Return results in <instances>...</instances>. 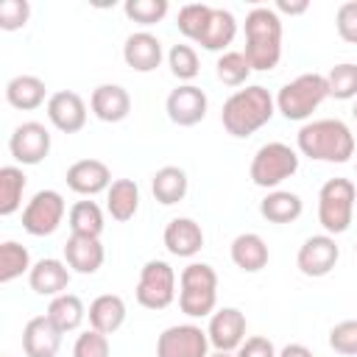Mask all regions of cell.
I'll return each instance as SVG.
<instances>
[{"mask_svg": "<svg viewBox=\"0 0 357 357\" xmlns=\"http://www.w3.org/2000/svg\"><path fill=\"white\" fill-rule=\"evenodd\" d=\"M296 145L304 156L315 162H349L354 156V134L351 128L337 117H324L304 123L296 134Z\"/></svg>", "mask_w": 357, "mask_h": 357, "instance_id": "cell-1", "label": "cell"}, {"mask_svg": "<svg viewBox=\"0 0 357 357\" xmlns=\"http://www.w3.org/2000/svg\"><path fill=\"white\" fill-rule=\"evenodd\" d=\"M273 112H276L273 95L265 86L251 84V86L229 95V100L223 103V112H220V123L231 137L243 139V137H251L254 131H259L265 123H271Z\"/></svg>", "mask_w": 357, "mask_h": 357, "instance_id": "cell-2", "label": "cell"}, {"mask_svg": "<svg viewBox=\"0 0 357 357\" xmlns=\"http://www.w3.org/2000/svg\"><path fill=\"white\" fill-rule=\"evenodd\" d=\"M251 70H273L282 59V17L276 8L257 6L245 14V50Z\"/></svg>", "mask_w": 357, "mask_h": 357, "instance_id": "cell-3", "label": "cell"}, {"mask_svg": "<svg viewBox=\"0 0 357 357\" xmlns=\"http://www.w3.org/2000/svg\"><path fill=\"white\" fill-rule=\"evenodd\" d=\"M218 304V273L206 262H190L178 276V307L190 318L212 315Z\"/></svg>", "mask_w": 357, "mask_h": 357, "instance_id": "cell-4", "label": "cell"}, {"mask_svg": "<svg viewBox=\"0 0 357 357\" xmlns=\"http://www.w3.org/2000/svg\"><path fill=\"white\" fill-rule=\"evenodd\" d=\"M329 98L326 75L321 73H304L284 84L276 95V112H282L287 120H307L324 100Z\"/></svg>", "mask_w": 357, "mask_h": 357, "instance_id": "cell-5", "label": "cell"}, {"mask_svg": "<svg viewBox=\"0 0 357 357\" xmlns=\"http://www.w3.org/2000/svg\"><path fill=\"white\" fill-rule=\"evenodd\" d=\"M354 181L351 178H329L318 192V223L326 234H343L351 226L354 218Z\"/></svg>", "mask_w": 357, "mask_h": 357, "instance_id": "cell-6", "label": "cell"}, {"mask_svg": "<svg viewBox=\"0 0 357 357\" xmlns=\"http://www.w3.org/2000/svg\"><path fill=\"white\" fill-rule=\"evenodd\" d=\"M296 170H298V153L290 145H284V142H265L254 153L248 173H251V181L257 187L273 190L284 178H290Z\"/></svg>", "mask_w": 357, "mask_h": 357, "instance_id": "cell-7", "label": "cell"}, {"mask_svg": "<svg viewBox=\"0 0 357 357\" xmlns=\"http://www.w3.org/2000/svg\"><path fill=\"white\" fill-rule=\"evenodd\" d=\"M139 307L145 310H165L176 298V271L165 259H148L139 268V279L134 287Z\"/></svg>", "mask_w": 357, "mask_h": 357, "instance_id": "cell-8", "label": "cell"}, {"mask_svg": "<svg viewBox=\"0 0 357 357\" xmlns=\"http://www.w3.org/2000/svg\"><path fill=\"white\" fill-rule=\"evenodd\" d=\"M64 212H67V204H64L61 192L39 190L22 209V229L33 237H47L61 226Z\"/></svg>", "mask_w": 357, "mask_h": 357, "instance_id": "cell-9", "label": "cell"}, {"mask_svg": "<svg viewBox=\"0 0 357 357\" xmlns=\"http://www.w3.org/2000/svg\"><path fill=\"white\" fill-rule=\"evenodd\" d=\"M209 335L195 324L167 326L156 340V357H206Z\"/></svg>", "mask_w": 357, "mask_h": 357, "instance_id": "cell-10", "label": "cell"}, {"mask_svg": "<svg viewBox=\"0 0 357 357\" xmlns=\"http://www.w3.org/2000/svg\"><path fill=\"white\" fill-rule=\"evenodd\" d=\"M337 259H340V248H337L332 234H312V237H307L301 243L298 254H296L298 271L304 276H312V279H321V276L332 273Z\"/></svg>", "mask_w": 357, "mask_h": 357, "instance_id": "cell-11", "label": "cell"}, {"mask_svg": "<svg viewBox=\"0 0 357 357\" xmlns=\"http://www.w3.org/2000/svg\"><path fill=\"white\" fill-rule=\"evenodd\" d=\"M8 151L20 165H39L50 153V131L36 120L20 123L8 139Z\"/></svg>", "mask_w": 357, "mask_h": 357, "instance_id": "cell-12", "label": "cell"}, {"mask_svg": "<svg viewBox=\"0 0 357 357\" xmlns=\"http://www.w3.org/2000/svg\"><path fill=\"white\" fill-rule=\"evenodd\" d=\"M206 106H209L206 92H204L201 86H195V84H178V86L167 95V103H165L167 117H170L176 126H184V128L198 126V123L206 117Z\"/></svg>", "mask_w": 357, "mask_h": 357, "instance_id": "cell-13", "label": "cell"}, {"mask_svg": "<svg viewBox=\"0 0 357 357\" xmlns=\"http://www.w3.org/2000/svg\"><path fill=\"white\" fill-rule=\"evenodd\" d=\"M47 120L61 134H78L86 126V103L73 89H59L47 98Z\"/></svg>", "mask_w": 357, "mask_h": 357, "instance_id": "cell-14", "label": "cell"}, {"mask_svg": "<svg viewBox=\"0 0 357 357\" xmlns=\"http://www.w3.org/2000/svg\"><path fill=\"white\" fill-rule=\"evenodd\" d=\"M209 343L218 349V351H234L243 346L245 340V315L237 310V307H223V310H215L212 318H209Z\"/></svg>", "mask_w": 357, "mask_h": 357, "instance_id": "cell-15", "label": "cell"}, {"mask_svg": "<svg viewBox=\"0 0 357 357\" xmlns=\"http://www.w3.org/2000/svg\"><path fill=\"white\" fill-rule=\"evenodd\" d=\"M67 187L78 195H98L112 187V170L100 159H78L67 167Z\"/></svg>", "mask_w": 357, "mask_h": 357, "instance_id": "cell-16", "label": "cell"}, {"mask_svg": "<svg viewBox=\"0 0 357 357\" xmlns=\"http://www.w3.org/2000/svg\"><path fill=\"white\" fill-rule=\"evenodd\" d=\"M61 329L47 318L36 315L22 329V349L28 357H56L61 349Z\"/></svg>", "mask_w": 357, "mask_h": 357, "instance_id": "cell-17", "label": "cell"}, {"mask_svg": "<svg viewBox=\"0 0 357 357\" xmlns=\"http://www.w3.org/2000/svg\"><path fill=\"white\" fill-rule=\"evenodd\" d=\"M89 109L103 123H120L131 112V95L120 84H100L89 95Z\"/></svg>", "mask_w": 357, "mask_h": 357, "instance_id": "cell-18", "label": "cell"}, {"mask_svg": "<svg viewBox=\"0 0 357 357\" xmlns=\"http://www.w3.org/2000/svg\"><path fill=\"white\" fill-rule=\"evenodd\" d=\"M165 248L173 254V257H195L201 248H204V229L192 220V218H173L167 226H165Z\"/></svg>", "mask_w": 357, "mask_h": 357, "instance_id": "cell-19", "label": "cell"}, {"mask_svg": "<svg viewBox=\"0 0 357 357\" xmlns=\"http://www.w3.org/2000/svg\"><path fill=\"white\" fill-rule=\"evenodd\" d=\"M28 284L33 293L39 296H61L70 284V265L61 262V259H53V257H45L39 262H33L31 273H28Z\"/></svg>", "mask_w": 357, "mask_h": 357, "instance_id": "cell-20", "label": "cell"}, {"mask_svg": "<svg viewBox=\"0 0 357 357\" xmlns=\"http://www.w3.org/2000/svg\"><path fill=\"white\" fill-rule=\"evenodd\" d=\"M123 61L137 73H151L162 64V42L148 31H137L123 45Z\"/></svg>", "mask_w": 357, "mask_h": 357, "instance_id": "cell-21", "label": "cell"}, {"mask_svg": "<svg viewBox=\"0 0 357 357\" xmlns=\"http://www.w3.org/2000/svg\"><path fill=\"white\" fill-rule=\"evenodd\" d=\"M103 245H100V237H78V234H70V240L64 243V259L70 265V271L75 273H98L100 265H103Z\"/></svg>", "mask_w": 357, "mask_h": 357, "instance_id": "cell-22", "label": "cell"}, {"mask_svg": "<svg viewBox=\"0 0 357 357\" xmlns=\"http://www.w3.org/2000/svg\"><path fill=\"white\" fill-rule=\"evenodd\" d=\"M229 254H231V262H234L240 271H245V273H257V271H262V268L268 265V259H271L265 240H262L259 234H254V231H243V234H237V237L231 240Z\"/></svg>", "mask_w": 357, "mask_h": 357, "instance_id": "cell-23", "label": "cell"}, {"mask_svg": "<svg viewBox=\"0 0 357 357\" xmlns=\"http://www.w3.org/2000/svg\"><path fill=\"white\" fill-rule=\"evenodd\" d=\"M86 318H89L92 329H98L103 335H112L126 324V301L117 293H103V296L92 298L89 310H86Z\"/></svg>", "mask_w": 357, "mask_h": 357, "instance_id": "cell-24", "label": "cell"}, {"mask_svg": "<svg viewBox=\"0 0 357 357\" xmlns=\"http://www.w3.org/2000/svg\"><path fill=\"white\" fill-rule=\"evenodd\" d=\"M45 95H47L45 81L36 78V75H28V73L14 75V78L6 84V100H8L14 109H20V112H33V109H39V106L45 103Z\"/></svg>", "mask_w": 357, "mask_h": 357, "instance_id": "cell-25", "label": "cell"}, {"mask_svg": "<svg viewBox=\"0 0 357 357\" xmlns=\"http://www.w3.org/2000/svg\"><path fill=\"white\" fill-rule=\"evenodd\" d=\"M187 187H190L187 173H184L181 167H176V165L159 167V170L153 173V181H151L153 198H156L159 204H165V206H173V204H178V201H184Z\"/></svg>", "mask_w": 357, "mask_h": 357, "instance_id": "cell-26", "label": "cell"}, {"mask_svg": "<svg viewBox=\"0 0 357 357\" xmlns=\"http://www.w3.org/2000/svg\"><path fill=\"white\" fill-rule=\"evenodd\" d=\"M137 209H139V187H137V181H131V178L112 181V187L106 190V212L114 220L126 223V220H131L137 215Z\"/></svg>", "mask_w": 357, "mask_h": 357, "instance_id": "cell-27", "label": "cell"}, {"mask_svg": "<svg viewBox=\"0 0 357 357\" xmlns=\"http://www.w3.org/2000/svg\"><path fill=\"white\" fill-rule=\"evenodd\" d=\"M304 212V204L296 192L290 190H273L259 201V215L268 223H293Z\"/></svg>", "mask_w": 357, "mask_h": 357, "instance_id": "cell-28", "label": "cell"}, {"mask_svg": "<svg viewBox=\"0 0 357 357\" xmlns=\"http://www.w3.org/2000/svg\"><path fill=\"white\" fill-rule=\"evenodd\" d=\"M237 36V20H234V14L229 11V8H212V17H209V25H206V31L201 33V39H198V45L204 47V50H223L226 53V47L231 45V39Z\"/></svg>", "mask_w": 357, "mask_h": 357, "instance_id": "cell-29", "label": "cell"}, {"mask_svg": "<svg viewBox=\"0 0 357 357\" xmlns=\"http://www.w3.org/2000/svg\"><path fill=\"white\" fill-rule=\"evenodd\" d=\"M45 315H47L61 332H75V329L84 324V318H86V307H84V301H81L78 296L61 293V296L50 298Z\"/></svg>", "mask_w": 357, "mask_h": 357, "instance_id": "cell-30", "label": "cell"}, {"mask_svg": "<svg viewBox=\"0 0 357 357\" xmlns=\"http://www.w3.org/2000/svg\"><path fill=\"white\" fill-rule=\"evenodd\" d=\"M70 231L78 237H100L103 231V209L95 201H75L67 215Z\"/></svg>", "mask_w": 357, "mask_h": 357, "instance_id": "cell-31", "label": "cell"}, {"mask_svg": "<svg viewBox=\"0 0 357 357\" xmlns=\"http://www.w3.org/2000/svg\"><path fill=\"white\" fill-rule=\"evenodd\" d=\"M28 178L17 165H6L0 167V215L8 218L20 209L22 204V190H25Z\"/></svg>", "mask_w": 357, "mask_h": 357, "instance_id": "cell-32", "label": "cell"}, {"mask_svg": "<svg viewBox=\"0 0 357 357\" xmlns=\"http://www.w3.org/2000/svg\"><path fill=\"white\" fill-rule=\"evenodd\" d=\"M31 254L25 245H20L17 240H6L0 243V282L8 284L22 273H31Z\"/></svg>", "mask_w": 357, "mask_h": 357, "instance_id": "cell-33", "label": "cell"}, {"mask_svg": "<svg viewBox=\"0 0 357 357\" xmlns=\"http://www.w3.org/2000/svg\"><path fill=\"white\" fill-rule=\"evenodd\" d=\"M212 8H215V6H206V3H187V6H181V8H178V20H176L178 31H181L187 39L198 42L201 33H204L206 25H209Z\"/></svg>", "mask_w": 357, "mask_h": 357, "instance_id": "cell-34", "label": "cell"}, {"mask_svg": "<svg viewBox=\"0 0 357 357\" xmlns=\"http://www.w3.org/2000/svg\"><path fill=\"white\" fill-rule=\"evenodd\" d=\"M326 86H329V98H335V100L357 98V64H351V61L335 64L326 73Z\"/></svg>", "mask_w": 357, "mask_h": 357, "instance_id": "cell-35", "label": "cell"}, {"mask_svg": "<svg viewBox=\"0 0 357 357\" xmlns=\"http://www.w3.org/2000/svg\"><path fill=\"white\" fill-rule=\"evenodd\" d=\"M215 70H218V78H220L226 86H243V84L248 81V75H251V64H248V59H245L240 50H226V53H220Z\"/></svg>", "mask_w": 357, "mask_h": 357, "instance_id": "cell-36", "label": "cell"}, {"mask_svg": "<svg viewBox=\"0 0 357 357\" xmlns=\"http://www.w3.org/2000/svg\"><path fill=\"white\" fill-rule=\"evenodd\" d=\"M167 8H170L167 0H126V6H123L126 17L131 22H137V25H156V22H162Z\"/></svg>", "mask_w": 357, "mask_h": 357, "instance_id": "cell-37", "label": "cell"}, {"mask_svg": "<svg viewBox=\"0 0 357 357\" xmlns=\"http://www.w3.org/2000/svg\"><path fill=\"white\" fill-rule=\"evenodd\" d=\"M167 64H170V73L178 78V81H192L201 70L198 64V53L192 45H173L170 53H167Z\"/></svg>", "mask_w": 357, "mask_h": 357, "instance_id": "cell-38", "label": "cell"}, {"mask_svg": "<svg viewBox=\"0 0 357 357\" xmlns=\"http://www.w3.org/2000/svg\"><path fill=\"white\" fill-rule=\"evenodd\" d=\"M329 346H332L337 354L354 357V354H357V321L349 318V321L335 324L332 332H329Z\"/></svg>", "mask_w": 357, "mask_h": 357, "instance_id": "cell-39", "label": "cell"}, {"mask_svg": "<svg viewBox=\"0 0 357 357\" xmlns=\"http://www.w3.org/2000/svg\"><path fill=\"white\" fill-rule=\"evenodd\" d=\"M73 357H109V335L98 329H86L75 337Z\"/></svg>", "mask_w": 357, "mask_h": 357, "instance_id": "cell-40", "label": "cell"}, {"mask_svg": "<svg viewBox=\"0 0 357 357\" xmlns=\"http://www.w3.org/2000/svg\"><path fill=\"white\" fill-rule=\"evenodd\" d=\"M31 17V3L28 0H3L0 3V28L3 31H17L28 22Z\"/></svg>", "mask_w": 357, "mask_h": 357, "instance_id": "cell-41", "label": "cell"}, {"mask_svg": "<svg viewBox=\"0 0 357 357\" xmlns=\"http://www.w3.org/2000/svg\"><path fill=\"white\" fill-rule=\"evenodd\" d=\"M335 25H337L340 39L357 45V0H349V3H340V6H337Z\"/></svg>", "mask_w": 357, "mask_h": 357, "instance_id": "cell-42", "label": "cell"}, {"mask_svg": "<svg viewBox=\"0 0 357 357\" xmlns=\"http://www.w3.org/2000/svg\"><path fill=\"white\" fill-rule=\"evenodd\" d=\"M237 357H279V354L265 335H254L243 340V346L237 349Z\"/></svg>", "mask_w": 357, "mask_h": 357, "instance_id": "cell-43", "label": "cell"}, {"mask_svg": "<svg viewBox=\"0 0 357 357\" xmlns=\"http://www.w3.org/2000/svg\"><path fill=\"white\" fill-rule=\"evenodd\" d=\"M310 8V3L307 0H276V14L282 11V14H304Z\"/></svg>", "mask_w": 357, "mask_h": 357, "instance_id": "cell-44", "label": "cell"}, {"mask_svg": "<svg viewBox=\"0 0 357 357\" xmlns=\"http://www.w3.org/2000/svg\"><path fill=\"white\" fill-rule=\"evenodd\" d=\"M279 357H315L304 343H287L282 351H279Z\"/></svg>", "mask_w": 357, "mask_h": 357, "instance_id": "cell-45", "label": "cell"}, {"mask_svg": "<svg viewBox=\"0 0 357 357\" xmlns=\"http://www.w3.org/2000/svg\"><path fill=\"white\" fill-rule=\"evenodd\" d=\"M212 357H229V351H218V354H212Z\"/></svg>", "mask_w": 357, "mask_h": 357, "instance_id": "cell-46", "label": "cell"}, {"mask_svg": "<svg viewBox=\"0 0 357 357\" xmlns=\"http://www.w3.org/2000/svg\"><path fill=\"white\" fill-rule=\"evenodd\" d=\"M351 114H354V120H357V103H354V112H351Z\"/></svg>", "mask_w": 357, "mask_h": 357, "instance_id": "cell-47", "label": "cell"}, {"mask_svg": "<svg viewBox=\"0 0 357 357\" xmlns=\"http://www.w3.org/2000/svg\"><path fill=\"white\" fill-rule=\"evenodd\" d=\"M354 251H357V245H354Z\"/></svg>", "mask_w": 357, "mask_h": 357, "instance_id": "cell-48", "label": "cell"}]
</instances>
